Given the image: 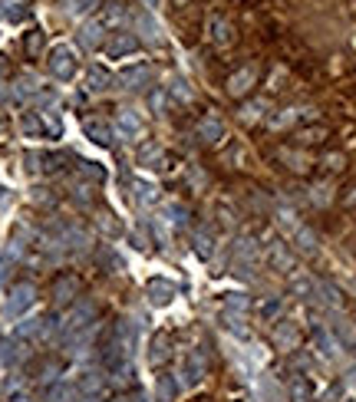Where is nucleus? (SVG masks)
<instances>
[{"mask_svg":"<svg viewBox=\"0 0 356 402\" xmlns=\"http://www.w3.org/2000/svg\"><path fill=\"white\" fill-rule=\"evenodd\" d=\"M257 261H261V251H257V244L251 238H241L235 244V268L237 274H251L257 268Z\"/></svg>","mask_w":356,"mask_h":402,"instance_id":"nucleus-1","label":"nucleus"},{"mask_svg":"<svg viewBox=\"0 0 356 402\" xmlns=\"http://www.w3.org/2000/svg\"><path fill=\"white\" fill-rule=\"evenodd\" d=\"M264 257H267V264L274 270H281V274H290V270H294V254H290V248H287L284 241H270Z\"/></svg>","mask_w":356,"mask_h":402,"instance_id":"nucleus-2","label":"nucleus"},{"mask_svg":"<svg viewBox=\"0 0 356 402\" xmlns=\"http://www.w3.org/2000/svg\"><path fill=\"white\" fill-rule=\"evenodd\" d=\"M313 346H317V353L326 359V363H333V359H340V340L330 333L326 327H313Z\"/></svg>","mask_w":356,"mask_h":402,"instance_id":"nucleus-3","label":"nucleus"},{"mask_svg":"<svg viewBox=\"0 0 356 402\" xmlns=\"http://www.w3.org/2000/svg\"><path fill=\"white\" fill-rule=\"evenodd\" d=\"M201 376H205V353H201V350H192V353L185 356V366H181V383H185V386H198Z\"/></svg>","mask_w":356,"mask_h":402,"instance_id":"nucleus-4","label":"nucleus"},{"mask_svg":"<svg viewBox=\"0 0 356 402\" xmlns=\"http://www.w3.org/2000/svg\"><path fill=\"white\" fill-rule=\"evenodd\" d=\"M254 83H257V66H244V70H237V73L228 79V92H231L235 99H241V96L251 92Z\"/></svg>","mask_w":356,"mask_h":402,"instance_id":"nucleus-5","label":"nucleus"},{"mask_svg":"<svg viewBox=\"0 0 356 402\" xmlns=\"http://www.w3.org/2000/svg\"><path fill=\"white\" fill-rule=\"evenodd\" d=\"M198 135H201V142H208V145H218V142L224 139V122H221V116L208 112L205 119H201V125H198Z\"/></svg>","mask_w":356,"mask_h":402,"instance_id":"nucleus-6","label":"nucleus"},{"mask_svg":"<svg viewBox=\"0 0 356 402\" xmlns=\"http://www.w3.org/2000/svg\"><path fill=\"white\" fill-rule=\"evenodd\" d=\"M297 340H300V333H297V327L290 320H281V323L274 327V346H277V350L290 353V350H297Z\"/></svg>","mask_w":356,"mask_h":402,"instance_id":"nucleus-7","label":"nucleus"},{"mask_svg":"<svg viewBox=\"0 0 356 402\" xmlns=\"http://www.w3.org/2000/svg\"><path fill=\"white\" fill-rule=\"evenodd\" d=\"M290 241H294V248L300 254H317L320 251V241H317V234H313L307 224H300L297 231H290Z\"/></svg>","mask_w":356,"mask_h":402,"instance_id":"nucleus-8","label":"nucleus"},{"mask_svg":"<svg viewBox=\"0 0 356 402\" xmlns=\"http://www.w3.org/2000/svg\"><path fill=\"white\" fill-rule=\"evenodd\" d=\"M287 392H290V402H313V386L307 376L294 372L290 383H287Z\"/></svg>","mask_w":356,"mask_h":402,"instance_id":"nucleus-9","label":"nucleus"},{"mask_svg":"<svg viewBox=\"0 0 356 402\" xmlns=\"http://www.w3.org/2000/svg\"><path fill=\"white\" fill-rule=\"evenodd\" d=\"M290 294L300 300H313L317 297V281L310 274H290Z\"/></svg>","mask_w":356,"mask_h":402,"instance_id":"nucleus-10","label":"nucleus"},{"mask_svg":"<svg viewBox=\"0 0 356 402\" xmlns=\"http://www.w3.org/2000/svg\"><path fill=\"white\" fill-rule=\"evenodd\" d=\"M208 30H211V40H215L218 46H224V43H231V40H235V27H231L224 17H211Z\"/></svg>","mask_w":356,"mask_h":402,"instance_id":"nucleus-11","label":"nucleus"},{"mask_svg":"<svg viewBox=\"0 0 356 402\" xmlns=\"http://www.w3.org/2000/svg\"><path fill=\"white\" fill-rule=\"evenodd\" d=\"M76 70V63H70V50L66 46H59L57 53H53V73L59 76V79H70Z\"/></svg>","mask_w":356,"mask_h":402,"instance_id":"nucleus-12","label":"nucleus"},{"mask_svg":"<svg viewBox=\"0 0 356 402\" xmlns=\"http://www.w3.org/2000/svg\"><path fill=\"white\" fill-rule=\"evenodd\" d=\"M317 294L324 297V303L326 307H333V310H340L343 307V297H340V290L333 287L330 281H317Z\"/></svg>","mask_w":356,"mask_h":402,"instance_id":"nucleus-13","label":"nucleus"},{"mask_svg":"<svg viewBox=\"0 0 356 402\" xmlns=\"http://www.w3.org/2000/svg\"><path fill=\"white\" fill-rule=\"evenodd\" d=\"M172 294H175V287H172L168 281H152L148 283V300H155V303H168Z\"/></svg>","mask_w":356,"mask_h":402,"instance_id":"nucleus-14","label":"nucleus"},{"mask_svg":"<svg viewBox=\"0 0 356 402\" xmlns=\"http://www.w3.org/2000/svg\"><path fill=\"white\" fill-rule=\"evenodd\" d=\"M86 132L92 135V142H96V145H109V142H112V132H109V125H106V122L89 119L86 122Z\"/></svg>","mask_w":356,"mask_h":402,"instance_id":"nucleus-15","label":"nucleus"},{"mask_svg":"<svg viewBox=\"0 0 356 402\" xmlns=\"http://www.w3.org/2000/svg\"><path fill=\"white\" fill-rule=\"evenodd\" d=\"M50 402H79V389H73V386H53V389H50Z\"/></svg>","mask_w":356,"mask_h":402,"instance_id":"nucleus-16","label":"nucleus"},{"mask_svg":"<svg viewBox=\"0 0 356 402\" xmlns=\"http://www.w3.org/2000/svg\"><path fill=\"white\" fill-rule=\"evenodd\" d=\"M148 359H152V366H162L168 359V336H155V353H148Z\"/></svg>","mask_w":356,"mask_h":402,"instance_id":"nucleus-17","label":"nucleus"},{"mask_svg":"<svg viewBox=\"0 0 356 402\" xmlns=\"http://www.w3.org/2000/svg\"><path fill=\"white\" fill-rule=\"evenodd\" d=\"M135 46H139V43H135V37H126V33H119L116 43L109 46V53H112V57H116V53H132Z\"/></svg>","mask_w":356,"mask_h":402,"instance_id":"nucleus-18","label":"nucleus"},{"mask_svg":"<svg viewBox=\"0 0 356 402\" xmlns=\"http://www.w3.org/2000/svg\"><path fill=\"white\" fill-rule=\"evenodd\" d=\"M277 310H281V300L274 297V300H261V303H257V313H261V316H267V320H274V316H277Z\"/></svg>","mask_w":356,"mask_h":402,"instance_id":"nucleus-19","label":"nucleus"},{"mask_svg":"<svg viewBox=\"0 0 356 402\" xmlns=\"http://www.w3.org/2000/svg\"><path fill=\"white\" fill-rule=\"evenodd\" d=\"M70 290H76V281H73V277H59V281H57V300H70V297H66Z\"/></svg>","mask_w":356,"mask_h":402,"instance_id":"nucleus-20","label":"nucleus"},{"mask_svg":"<svg viewBox=\"0 0 356 402\" xmlns=\"http://www.w3.org/2000/svg\"><path fill=\"white\" fill-rule=\"evenodd\" d=\"M148 79V70H129L122 76V83H129V90H135V83H146Z\"/></svg>","mask_w":356,"mask_h":402,"instance_id":"nucleus-21","label":"nucleus"},{"mask_svg":"<svg viewBox=\"0 0 356 402\" xmlns=\"http://www.w3.org/2000/svg\"><path fill=\"white\" fill-rule=\"evenodd\" d=\"M228 330H235V333H237V336H241V340L248 336V327H244V316H231V313H228Z\"/></svg>","mask_w":356,"mask_h":402,"instance_id":"nucleus-22","label":"nucleus"},{"mask_svg":"<svg viewBox=\"0 0 356 402\" xmlns=\"http://www.w3.org/2000/svg\"><path fill=\"white\" fill-rule=\"evenodd\" d=\"M96 40H103V23H99V20L86 27V43H89V46H96Z\"/></svg>","mask_w":356,"mask_h":402,"instance_id":"nucleus-23","label":"nucleus"},{"mask_svg":"<svg viewBox=\"0 0 356 402\" xmlns=\"http://www.w3.org/2000/svg\"><path fill=\"white\" fill-rule=\"evenodd\" d=\"M228 307H235V310H248V300H244V294H231V297H228Z\"/></svg>","mask_w":356,"mask_h":402,"instance_id":"nucleus-24","label":"nucleus"},{"mask_svg":"<svg viewBox=\"0 0 356 402\" xmlns=\"http://www.w3.org/2000/svg\"><path fill=\"white\" fill-rule=\"evenodd\" d=\"M198 254H201V257L211 254V234H198Z\"/></svg>","mask_w":356,"mask_h":402,"instance_id":"nucleus-25","label":"nucleus"},{"mask_svg":"<svg viewBox=\"0 0 356 402\" xmlns=\"http://www.w3.org/2000/svg\"><path fill=\"white\" fill-rule=\"evenodd\" d=\"M261 109H264V103H251V105H244V119H248V122L257 119V116H261Z\"/></svg>","mask_w":356,"mask_h":402,"instance_id":"nucleus-26","label":"nucleus"},{"mask_svg":"<svg viewBox=\"0 0 356 402\" xmlns=\"http://www.w3.org/2000/svg\"><path fill=\"white\" fill-rule=\"evenodd\" d=\"M159 155H162V149H159V145H146L139 159H142V162H148V159H159Z\"/></svg>","mask_w":356,"mask_h":402,"instance_id":"nucleus-27","label":"nucleus"},{"mask_svg":"<svg viewBox=\"0 0 356 402\" xmlns=\"http://www.w3.org/2000/svg\"><path fill=\"white\" fill-rule=\"evenodd\" d=\"M146 3H148V7H155V0H146Z\"/></svg>","mask_w":356,"mask_h":402,"instance_id":"nucleus-28","label":"nucleus"},{"mask_svg":"<svg viewBox=\"0 0 356 402\" xmlns=\"http://www.w3.org/2000/svg\"><path fill=\"white\" fill-rule=\"evenodd\" d=\"M346 402H356V399H346Z\"/></svg>","mask_w":356,"mask_h":402,"instance_id":"nucleus-29","label":"nucleus"}]
</instances>
